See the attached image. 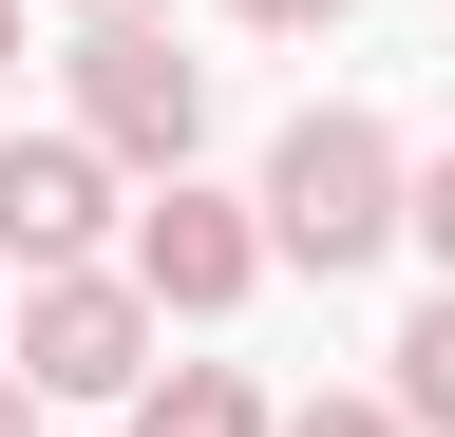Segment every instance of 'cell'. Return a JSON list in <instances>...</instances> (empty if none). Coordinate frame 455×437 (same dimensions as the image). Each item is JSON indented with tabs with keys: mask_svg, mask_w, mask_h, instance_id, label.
<instances>
[{
	"mask_svg": "<svg viewBox=\"0 0 455 437\" xmlns=\"http://www.w3.org/2000/svg\"><path fill=\"white\" fill-rule=\"evenodd\" d=\"M418 247H436V286H455V152H418Z\"/></svg>",
	"mask_w": 455,
	"mask_h": 437,
	"instance_id": "9",
	"label": "cell"
},
{
	"mask_svg": "<svg viewBox=\"0 0 455 437\" xmlns=\"http://www.w3.org/2000/svg\"><path fill=\"white\" fill-rule=\"evenodd\" d=\"M114 266H133L171 323H228V304H247L284 247H266V190H209V172H171V190H133V247H114Z\"/></svg>",
	"mask_w": 455,
	"mask_h": 437,
	"instance_id": "4",
	"label": "cell"
},
{
	"mask_svg": "<svg viewBox=\"0 0 455 437\" xmlns=\"http://www.w3.org/2000/svg\"><path fill=\"white\" fill-rule=\"evenodd\" d=\"M379 400L418 418V437H455V286H436L418 323H398V380H379Z\"/></svg>",
	"mask_w": 455,
	"mask_h": 437,
	"instance_id": "7",
	"label": "cell"
},
{
	"mask_svg": "<svg viewBox=\"0 0 455 437\" xmlns=\"http://www.w3.org/2000/svg\"><path fill=\"white\" fill-rule=\"evenodd\" d=\"M133 209H114V152L95 134H0V266L57 286V266H114Z\"/></svg>",
	"mask_w": 455,
	"mask_h": 437,
	"instance_id": "5",
	"label": "cell"
},
{
	"mask_svg": "<svg viewBox=\"0 0 455 437\" xmlns=\"http://www.w3.org/2000/svg\"><path fill=\"white\" fill-rule=\"evenodd\" d=\"M0 437H38V380H20V361H0Z\"/></svg>",
	"mask_w": 455,
	"mask_h": 437,
	"instance_id": "11",
	"label": "cell"
},
{
	"mask_svg": "<svg viewBox=\"0 0 455 437\" xmlns=\"http://www.w3.org/2000/svg\"><path fill=\"white\" fill-rule=\"evenodd\" d=\"M133 437H284V400H266L247 361H171L152 400H133Z\"/></svg>",
	"mask_w": 455,
	"mask_h": 437,
	"instance_id": "6",
	"label": "cell"
},
{
	"mask_svg": "<svg viewBox=\"0 0 455 437\" xmlns=\"http://www.w3.org/2000/svg\"><path fill=\"white\" fill-rule=\"evenodd\" d=\"M228 20H247V38H323L341 0H228Z\"/></svg>",
	"mask_w": 455,
	"mask_h": 437,
	"instance_id": "10",
	"label": "cell"
},
{
	"mask_svg": "<svg viewBox=\"0 0 455 437\" xmlns=\"http://www.w3.org/2000/svg\"><path fill=\"white\" fill-rule=\"evenodd\" d=\"M266 247L284 266H379V247H418V152H398L361 95H304V115L266 134Z\"/></svg>",
	"mask_w": 455,
	"mask_h": 437,
	"instance_id": "1",
	"label": "cell"
},
{
	"mask_svg": "<svg viewBox=\"0 0 455 437\" xmlns=\"http://www.w3.org/2000/svg\"><path fill=\"white\" fill-rule=\"evenodd\" d=\"M76 134L133 190H171L209 152V58H171V20H76Z\"/></svg>",
	"mask_w": 455,
	"mask_h": 437,
	"instance_id": "2",
	"label": "cell"
},
{
	"mask_svg": "<svg viewBox=\"0 0 455 437\" xmlns=\"http://www.w3.org/2000/svg\"><path fill=\"white\" fill-rule=\"evenodd\" d=\"M284 437H418L398 400H284Z\"/></svg>",
	"mask_w": 455,
	"mask_h": 437,
	"instance_id": "8",
	"label": "cell"
},
{
	"mask_svg": "<svg viewBox=\"0 0 455 437\" xmlns=\"http://www.w3.org/2000/svg\"><path fill=\"white\" fill-rule=\"evenodd\" d=\"M0 343H20V323H0Z\"/></svg>",
	"mask_w": 455,
	"mask_h": 437,
	"instance_id": "14",
	"label": "cell"
},
{
	"mask_svg": "<svg viewBox=\"0 0 455 437\" xmlns=\"http://www.w3.org/2000/svg\"><path fill=\"white\" fill-rule=\"evenodd\" d=\"M0 77H20V0H0Z\"/></svg>",
	"mask_w": 455,
	"mask_h": 437,
	"instance_id": "13",
	"label": "cell"
},
{
	"mask_svg": "<svg viewBox=\"0 0 455 437\" xmlns=\"http://www.w3.org/2000/svg\"><path fill=\"white\" fill-rule=\"evenodd\" d=\"M20 380L38 400H152L171 380V304L133 266H57V286H20Z\"/></svg>",
	"mask_w": 455,
	"mask_h": 437,
	"instance_id": "3",
	"label": "cell"
},
{
	"mask_svg": "<svg viewBox=\"0 0 455 437\" xmlns=\"http://www.w3.org/2000/svg\"><path fill=\"white\" fill-rule=\"evenodd\" d=\"M76 20H171V0H76Z\"/></svg>",
	"mask_w": 455,
	"mask_h": 437,
	"instance_id": "12",
	"label": "cell"
}]
</instances>
